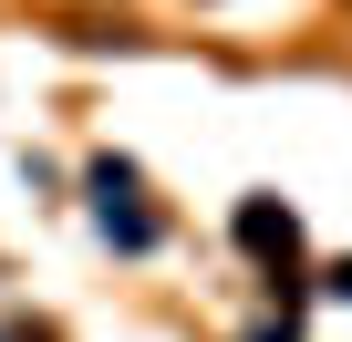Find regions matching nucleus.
<instances>
[{"label":"nucleus","instance_id":"f03ea898","mask_svg":"<svg viewBox=\"0 0 352 342\" xmlns=\"http://www.w3.org/2000/svg\"><path fill=\"white\" fill-rule=\"evenodd\" d=\"M331 290H342V301H352V259H342V270H331Z\"/></svg>","mask_w":352,"mask_h":342},{"label":"nucleus","instance_id":"f257e3e1","mask_svg":"<svg viewBox=\"0 0 352 342\" xmlns=\"http://www.w3.org/2000/svg\"><path fill=\"white\" fill-rule=\"evenodd\" d=\"M239 239H249V249H290V218H280V208H239Z\"/></svg>","mask_w":352,"mask_h":342}]
</instances>
